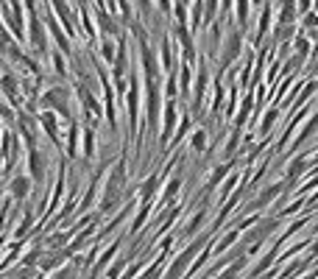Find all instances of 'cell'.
I'll return each mask as SVG.
<instances>
[{
	"label": "cell",
	"mask_w": 318,
	"mask_h": 279,
	"mask_svg": "<svg viewBox=\"0 0 318 279\" xmlns=\"http://www.w3.org/2000/svg\"><path fill=\"white\" fill-rule=\"evenodd\" d=\"M73 271L70 268H56V277H50V279H70Z\"/></svg>",
	"instance_id": "7bdbcfd3"
},
{
	"label": "cell",
	"mask_w": 318,
	"mask_h": 279,
	"mask_svg": "<svg viewBox=\"0 0 318 279\" xmlns=\"http://www.w3.org/2000/svg\"><path fill=\"white\" fill-rule=\"evenodd\" d=\"M0 159H3V173H8L17 165V134L11 129L0 134Z\"/></svg>",
	"instance_id": "52a82bcc"
},
{
	"label": "cell",
	"mask_w": 318,
	"mask_h": 279,
	"mask_svg": "<svg viewBox=\"0 0 318 279\" xmlns=\"http://www.w3.org/2000/svg\"><path fill=\"white\" fill-rule=\"evenodd\" d=\"M31 226H34V212L28 209V212H25V218H22V223L14 229V237H17V240H22V237L31 232Z\"/></svg>",
	"instance_id": "d590c367"
},
{
	"label": "cell",
	"mask_w": 318,
	"mask_h": 279,
	"mask_svg": "<svg viewBox=\"0 0 318 279\" xmlns=\"http://www.w3.org/2000/svg\"><path fill=\"white\" fill-rule=\"evenodd\" d=\"M50 62H53V70H56L62 78H67V62H64V53L62 50H53L50 53Z\"/></svg>",
	"instance_id": "e575fe53"
},
{
	"label": "cell",
	"mask_w": 318,
	"mask_h": 279,
	"mask_svg": "<svg viewBox=\"0 0 318 279\" xmlns=\"http://www.w3.org/2000/svg\"><path fill=\"white\" fill-rule=\"evenodd\" d=\"M237 145H240V129L234 126L232 132H229V140H226V145H223V153H220V156H223V162L232 159L234 151H237Z\"/></svg>",
	"instance_id": "d4e9b609"
},
{
	"label": "cell",
	"mask_w": 318,
	"mask_h": 279,
	"mask_svg": "<svg viewBox=\"0 0 318 279\" xmlns=\"http://www.w3.org/2000/svg\"><path fill=\"white\" fill-rule=\"evenodd\" d=\"M220 48L223 50H220V59H218V70L226 73L243 50V31L240 28H237V31H234V28H226V39L220 42Z\"/></svg>",
	"instance_id": "3957f363"
},
{
	"label": "cell",
	"mask_w": 318,
	"mask_h": 279,
	"mask_svg": "<svg viewBox=\"0 0 318 279\" xmlns=\"http://www.w3.org/2000/svg\"><path fill=\"white\" fill-rule=\"evenodd\" d=\"M237 25L240 31H248V0H237Z\"/></svg>",
	"instance_id": "8d00e7d4"
},
{
	"label": "cell",
	"mask_w": 318,
	"mask_h": 279,
	"mask_svg": "<svg viewBox=\"0 0 318 279\" xmlns=\"http://www.w3.org/2000/svg\"><path fill=\"white\" fill-rule=\"evenodd\" d=\"M0 90H3V95L8 98V104L14 106L17 112H22V106H20V81H17L11 73H3V76H0Z\"/></svg>",
	"instance_id": "8fae6325"
},
{
	"label": "cell",
	"mask_w": 318,
	"mask_h": 279,
	"mask_svg": "<svg viewBox=\"0 0 318 279\" xmlns=\"http://www.w3.org/2000/svg\"><path fill=\"white\" fill-rule=\"evenodd\" d=\"M78 137H81V126H78V120L73 118L70 129H67V156H70V159L78 156Z\"/></svg>",
	"instance_id": "44dd1931"
},
{
	"label": "cell",
	"mask_w": 318,
	"mask_h": 279,
	"mask_svg": "<svg viewBox=\"0 0 318 279\" xmlns=\"http://www.w3.org/2000/svg\"><path fill=\"white\" fill-rule=\"evenodd\" d=\"M31 176H14V179H11V198H14V201H25V198H28V193H31Z\"/></svg>",
	"instance_id": "d6986e66"
},
{
	"label": "cell",
	"mask_w": 318,
	"mask_h": 279,
	"mask_svg": "<svg viewBox=\"0 0 318 279\" xmlns=\"http://www.w3.org/2000/svg\"><path fill=\"white\" fill-rule=\"evenodd\" d=\"M176 118H179V98H165L162 104V126H159V148L168 151V142L176 132Z\"/></svg>",
	"instance_id": "277c9868"
},
{
	"label": "cell",
	"mask_w": 318,
	"mask_h": 279,
	"mask_svg": "<svg viewBox=\"0 0 318 279\" xmlns=\"http://www.w3.org/2000/svg\"><path fill=\"white\" fill-rule=\"evenodd\" d=\"M271 11H274V6H271L268 0H265V3H262L260 22H257V31L251 34V42H254V45H260V42L265 39V34H268V28H271Z\"/></svg>",
	"instance_id": "e0dca14e"
},
{
	"label": "cell",
	"mask_w": 318,
	"mask_h": 279,
	"mask_svg": "<svg viewBox=\"0 0 318 279\" xmlns=\"http://www.w3.org/2000/svg\"><path fill=\"white\" fill-rule=\"evenodd\" d=\"M114 50H117V48H114V42H109V39L101 42V56H104V59H106L109 64L114 62Z\"/></svg>",
	"instance_id": "ab89813d"
},
{
	"label": "cell",
	"mask_w": 318,
	"mask_h": 279,
	"mask_svg": "<svg viewBox=\"0 0 318 279\" xmlns=\"http://www.w3.org/2000/svg\"><path fill=\"white\" fill-rule=\"evenodd\" d=\"M251 109H254V95H246V98H243V104H240V109H237V120H234L237 129L246 126V120L251 118Z\"/></svg>",
	"instance_id": "603a6c76"
},
{
	"label": "cell",
	"mask_w": 318,
	"mask_h": 279,
	"mask_svg": "<svg viewBox=\"0 0 318 279\" xmlns=\"http://www.w3.org/2000/svg\"><path fill=\"white\" fill-rule=\"evenodd\" d=\"M39 126H42V132L48 134V140L53 145H62V129H59V120H56V112L50 109H42L39 112Z\"/></svg>",
	"instance_id": "30bf717a"
},
{
	"label": "cell",
	"mask_w": 318,
	"mask_h": 279,
	"mask_svg": "<svg viewBox=\"0 0 318 279\" xmlns=\"http://www.w3.org/2000/svg\"><path fill=\"white\" fill-rule=\"evenodd\" d=\"M307 165H310V159H307V156H293V159L288 162V167H285V184H288V187H293V184H296V179L299 176L304 173V170H307Z\"/></svg>",
	"instance_id": "9a60e30c"
},
{
	"label": "cell",
	"mask_w": 318,
	"mask_h": 279,
	"mask_svg": "<svg viewBox=\"0 0 318 279\" xmlns=\"http://www.w3.org/2000/svg\"><path fill=\"white\" fill-rule=\"evenodd\" d=\"M28 42L39 56L48 53V34H45V22L39 20L36 11H28Z\"/></svg>",
	"instance_id": "5b68a950"
},
{
	"label": "cell",
	"mask_w": 318,
	"mask_h": 279,
	"mask_svg": "<svg viewBox=\"0 0 318 279\" xmlns=\"http://www.w3.org/2000/svg\"><path fill=\"white\" fill-rule=\"evenodd\" d=\"M170 36L168 34H162V42H159V67L165 70V73H173V50H170Z\"/></svg>",
	"instance_id": "ffe728a7"
},
{
	"label": "cell",
	"mask_w": 318,
	"mask_h": 279,
	"mask_svg": "<svg viewBox=\"0 0 318 279\" xmlns=\"http://www.w3.org/2000/svg\"><path fill=\"white\" fill-rule=\"evenodd\" d=\"M50 8H53V14H59V22H62L64 34L76 36V25H73V14H70V8H67V3H64V0H50Z\"/></svg>",
	"instance_id": "5bb4252c"
},
{
	"label": "cell",
	"mask_w": 318,
	"mask_h": 279,
	"mask_svg": "<svg viewBox=\"0 0 318 279\" xmlns=\"http://www.w3.org/2000/svg\"><path fill=\"white\" fill-rule=\"evenodd\" d=\"M95 8H106V6H104V0H95Z\"/></svg>",
	"instance_id": "ee69618b"
},
{
	"label": "cell",
	"mask_w": 318,
	"mask_h": 279,
	"mask_svg": "<svg viewBox=\"0 0 318 279\" xmlns=\"http://www.w3.org/2000/svg\"><path fill=\"white\" fill-rule=\"evenodd\" d=\"M207 140H210V132H207V129H198V132H193V137H190V148L196 153H204L207 151Z\"/></svg>",
	"instance_id": "484cf974"
},
{
	"label": "cell",
	"mask_w": 318,
	"mask_h": 279,
	"mask_svg": "<svg viewBox=\"0 0 318 279\" xmlns=\"http://www.w3.org/2000/svg\"><path fill=\"white\" fill-rule=\"evenodd\" d=\"M207 240H210V232H207V235H201V237H198V240H193V243L187 246V249H184L182 254H179V257L173 260V263H170L168 274H165L162 279H182L184 274H187V265L193 263V257H196L198 251H201V249H204V246H207Z\"/></svg>",
	"instance_id": "7a4b0ae2"
},
{
	"label": "cell",
	"mask_w": 318,
	"mask_h": 279,
	"mask_svg": "<svg viewBox=\"0 0 318 279\" xmlns=\"http://www.w3.org/2000/svg\"><path fill=\"white\" fill-rule=\"evenodd\" d=\"M218 3L220 0H204V25L215 20V11H218Z\"/></svg>",
	"instance_id": "f35d334b"
},
{
	"label": "cell",
	"mask_w": 318,
	"mask_h": 279,
	"mask_svg": "<svg viewBox=\"0 0 318 279\" xmlns=\"http://www.w3.org/2000/svg\"><path fill=\"white\" fill-rule=\"evenodd\" d=\"M293 48H296V53L304 56V59L310 56V42H307V36H304V34H299L296 39H293Z\"/></svg>",
	"instance_id": "74e56055"
},
{
	"label": "cell",
	"mask_w": 318,
	"mask_h": 279,
	"mask_svg": "<svg viewBox=\"0 0 318 279\" xmlns=\"http://www.w3.org/2000/svg\"><path fill=\"white\" fill-rule=\"evenodd\" d=\"M285 190H288V184H285V181H276V184H271V187L262 190V193L257 195V201L251 204L248 209H251V212H260V209H262V207H268V204L274 201V198H279V195H282Z\"/></svg>",
	"instance_id": "7c38bea8"
},
{
	"label": "cell",
	"mask_w": 318,
	"mask_h": 279,
	"mask_svg": "<svg viewBox=\"0 0 318 279\" xmlns=\"http://www.w3.org/2000/svg\"><path fill=\"white\" fill-rule=\"evenodd\" d=\"M246 263H248V260H246V257H243V254H240V257L234 260V263L229 265L226 271H223V274H218V277H215V279H237V274H240L243 268H246Z\"/></svg>",
	"instance_id": "4316f807"
},
{
	"label": "cell",
	"mask_w": 318,
	"mask_h": 279,
	"mask_svg": "<svg viewBox=\"0 0 318 279\" xmlns=\"http://www.w3.org/2000/svg\"><path fill=\"white\" fill-rule=\"evenodd\" d=\"M190 115H187V112H184V115H182V126H179V132H173V137H170V142H168V145L170 148H173V145H179V142H182V140L184 137H187V129H190Z\"/></svg>",
	"instance_id": "4dcf8cb0"
},
{
	"label": "cell",
	"mask_w": 318,
	"mask_h": 279,
	"mask_svg": "<svg viewBox=\"0 0 318 279\" xmlns=\"http://www.w3.org/2000/svg\"><path fill=\"white\" fill-rule=\"evenodd\" d=\"M304 17V28H318V11H307V14H302Z\"/></svg>",
	"instance_id": "60d3db41"
},
{
	"label": "cell",
	"mask_w": 318,
	"mask_h": 279,
	"mask_svg": "<svg viewBox=\"0 0 318 279\" xmlns=\"http://www.w3.org/2000/svg\"><path fill=\"white\" fill-rule=\"evenodd\" d=\"M148 212H151V201H140V212H137L134 221H131V235H137V232L142 229V223H145Z\"/></svg>",
	"instance_id": "83f0119b"
},
{
	"label": "cell",
	"mask_w": 318,
	"mask_h": 279,
	"mask_svg": "<svg viewBox=\"0 0 318 279\" xmlns=\"http://www.w3.org/2000/svg\"><path fill=\"white\" fill-rule=\"evenodd\" d=\"M179 3H184V6H190V0H179Z\"/></svg>",
	"instance_id": "f6af8a7d"
},
{
	"label": "cell",
	"mask_w": 318,
	"mask_h": 279,
	"mask_svg": "<svg viewBox=\"0 0 318 279\" xmlns=\"http://www.w3.org/2000/svg\"><path fill=\"white\" fill-rule=\"evenodd\" d=\"M36 104L42 106V109H50L62 115L64 120H73V112H70V90L67 87H50L45 90V95L36 101Z\"/></svg>",
	"instance_id": "6da1fadb"
},
{
	"label": "cell",
	"mask_w": 318,
	"mask_h": 279,
	"mask_svg": "<svg viewBox=\"0 0 318 279\" xmlns=\"http://www.w3.org/2000/svg\"><path fill=\"white\" fill-rule=\"evenodd\" d=\"M237 237H240V229L234 226L232 232H226V235H223V237H220V240H218V246H215V254H220V251H226L229 246H232L234 240H237Z\"/></svg>",
	"instance_id": "836d02e7"
},
{
	"label": "cell",
	"mask_w": 318,
	"mask_h": 279,
	"mask_svg": "<svg viewBox=\"0 0 318 279\" xmlns=\"http://www.w3.org/2000/svg\"><path fill=\"white\" fill-rule=\"evenodd\" d=\"M207 84H210V64L201 62L198 64V78H196V84H193V101H190V109L196 112V118H198V109L204 106Z\"/></svg>",
	"instance_id": "ba28073f"
},
{
	"label": "cell",
	"mask_w": 318,
	"mask_h": 279,
	"mask_svg": "<svg viewBox=\"0 0 318 279\" xmlns=\"http://www.w3.org/2000/svg\"><path fill=\"white\" fill-rule=\"evenodd\" d=\"M81 134H84V156H87V159H92V156H95V129L84 126Z\"/></svg>",
	"instance_id": "f1b7e54d"
},
{
	"label": "cell",
	"mask_w": 318,
	"mask_h": 279,
	"mask_svg": "<svg viewBox=\"0 0 318 279\" xmlns=\"http://www.w3.org/2000/svg\"><path fill=\"white\" fill-rule=\"evenodd\" d=\"M3 17H6V25L11 28V34H14L17 42L25 39V17H22V8H20V0H8L6 6H3Z\"/></svg>",
	"instance_id": "8992f818"
},
{
	"label": "cell",
	"mask_w": 318,
	"mask_h": 279,
	"mask_svg": "<svg viewBox=\"0 0 318 279\" xmlns=\"http://www.w3.org/2000/svg\"><path fill=\"white\" fill-rule=\"evenodd\" d=\"M95 20H98V25H101V31H104V34L117 36V39H120V36H126V34H123V28L114 22V17L106 11V8H95Z\"/></svg>",
	"instance_id": "2e32d148"
},
{
	"label": "cell",
	"mask_w": 318,
	"mask_h": 279,
	"mask_svg": "<svg viewBox=\"0 0 318 279\" xmlns=\"http://www.w3.org/2000/svg\"><path fill=\"white\" fill-rule=\"evenodd\" d=\"M204 221H207V209H198L196 215H193V221L184 226V237H190V235H196L201 226H204Z\"/></svg>",
	"instance_id": "f546056e"
},
{
	"label": "cell",
	"mask_w": 318,
	"mask_h": 279,
	"mask_svg": "<svg viewBox=\"0 0 318 279\" xmlns=\"http://www.w3.org/2000/svg\"><path fill=\"white\" fill-rule=\"evenodd\" d=\"M159 181H162V176H159V173H151L148 176V181L140 187V201H151V198H154L156 187H159Z\"/></svg>",
	"instance_id": "cb8c5ba5"
},
{
	"label": "cell",
	"mask_w": 318,
	"mask_h": 279,
	"mask_svg": "<svg viewBox=\"0 0 318 279\" xmlns=\"http://www.w3.org/2000/svg\"><path fill=\"white\" fill-rule=\"evenodd\" d=\"M182 184H184V167H179V173H173V176H170L168 187L162 190V195H159V201H162V207H170V204L176 201V195H179V190H182Z\"/></svg>",
	"instance_id": "4fadbf2b"
},
{
	"label": "cell",
	"mask_w": 318,
	"mask_h": 279,
	"mask_svg": "<svg viewBox=\"0 0 318 279\" xmlns=\"http://www.w3.org/2000/svg\"><path fill=\"white\" fill-rule=\"evenodd\" d=\"M156 8H159V14H170L173 3H170V0H156Z\"/></svg>",
	"instance_id": "b9f144b4"
},
{
	"label": "cell",
	"mask_w": 318,
	"mask_h": 279,
	"mask_svg": "<svg viewBox=\"0 0 318 279\" xmlns=\"http://www.w3.org/2000/svg\"><path fill=\"white\" fill-rule=\"evenodd\" d=\"M0 195H3V181H0Z\"/></svg>",
	"instance_id": "bcb514c9"
},
{
	"label": "cell",
	"mask_w": 318,
	"mask_h": 279,
	"mask_svg": "<svg viewBox=\"0 0 318 279\" xmlns=\"http://www.w3.org/2000/svg\"><path fill=\"white\" fill-rule=\"evenodd\" d=\"M276 118H279V106H271L268 115L262 118V126H260V134H262V137H268V134H271V129H274Z\"/></svg>",
	"instance_id": "1f68e13d"
},
{
	"label": "cell",
	"mask_w": 318,
	"mask_h": 279,
	"mask_svg": "<svg viewBox=\"0 0 318 279\" xmlns=\"http://www.w3.org/2000/svg\"><path fill=\"white\" fill-rule=\"evenodd\" d=\"M193 31H201L204 28V0H196V6H193V22H190Z\"/></svg>",
	"instance_id": "d6a6232c"
},
{
	"label": "cell",
	"mask_w": 318,
	"mask_h": 279,
	"mask_svg": "<svg viewBox=\"0 0 318 279\" xmlns=\"http://www.w3.org/2000/svg\"><path fill=\"white\" fill-rule=\"evenodd\" d=\"M28 170L34 176L36 184H42L45 181V156L39 153V148H31L28 151Z\"/></svg>",
	"instance_id": "ac0fdd59"
},
{
	"label": "cell",
	"mask_w": 318,
	"mask_h": 279,
	"mask_svg": "<svg viewBox=\"0 0 318 279\" xmlns=\"http://www.w3.org/2000/svg\"><path fill=\"white\" fill-rule=\"evenodd\" d=\"M173 34H176V39H179V42H182L184 64H196V39H193V31L187 28V22H176Z\"/></svg>",
	"instance_id": "9c48e42d"
},
{
	"label": "cell",
	"mask_w": 318,
	"mask_h": 279,
	"mask_svg": "<svg viewBox=\"0 0 318 279\" xmlns=\"http://www.w3.org/2000/svg\"><path fill=\"white\" fill-rule=\"evenodd\" d=\"M316 132H318V112H316V115H313L310 120H307V123H304L302 134H299V137H296V142H293V148H290V151H299V148H302L304 142H307V140H310V137H313V134H316Z\"/></svg>",
	"instance_id": "7402d4cb"
}]
</instances>
